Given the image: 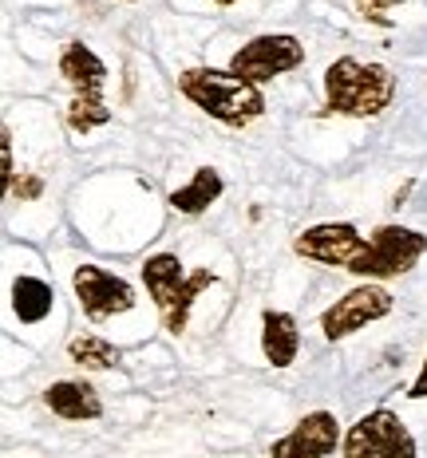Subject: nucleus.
Wrapping results in <instances>:
<instances>
[{
	"label": "nucleus",
	"instance_id": "6ab92c4d",
	"mask_svg": "<svg viewBox=\"0 0 427 458\" xmlns=\"http://www.w3.org/2000/svg\"><path fill=\"white\" fill-rule=\"evenodd\" d=\"M0 158H4V186H16V166H13V131H0Z\"/></svg>",
	"mask_w": 427,
	"mask_h": 458
},
{
	"label": "nucleus",
	"instance_id": "1a4fd4ad",
	"mask_svg": "<svg viewBox=\"0 0 427 458\" xmlns=\"http://www.w3.org/2000/svg\"><path fill=\"white\" fill-rule=\"evenodd\" d=\"M392 293L380 289V284H360V289L345 293L337 304H329L325 317H320V332H325L329 340H345L353 336V332L368 328L372 320H384L388 312H392Z\"/></svg>",
	"mask_w": 427,
	"mask_h": 458
},
{
	"label": "nucleus",
	"instance_id": "dca6fc26",
	"mask_svg": "<svg viewBox=\"0 0 427 458\" xmlns=\"http://www.w3.org/2000/svg\"><path fill=\"white\" fill-rule=\"evenodd\" d=\"M68 356L80 368H88V371H103V368H115L119 364V348H115V344H107L103 336H75L68 344Z\"/></svg>",
	"mask_w": 427,
	"mask_h": 458
},
{
	"label": "nucleus",
	"instance_id": "f3484780",
	"mask_svg": "<svg viewBox=\"0 0 427 458\" xmlns=\"http://www.w3.org/2000/svg\"><path fill=\"white\" fill-rule=\"evenodd\" d=\"M103 123H111V111L103 99H72L68 107V127L75 135H88V131L103 127Z\"/></svg>",
	"mask_w": 427,
	"mask_h": 458
},
{
	"label": "nucleus",
	"instance_id": "ddd939ff",
	"mask_svg": "<svg viewBox=\"0 0 427 458\" xmlns=\"http://www.w3.org/2000/svg\"><path fill=\"white\" fill-rule=\"evenodd\" d=\"M261 352L273 368H289L297 364V352H301V332H297V320L289 312H278V309H265L261 312Z\"/></svg>",
	"mask_w": 427,
	"mask_h": 458
},
{
	"label": "nucleus",
	"instance_id": "f03ea898",
	"mask_svg": "<svg viewBox=\"0 0 427 458\" xmlns=\"http://www.w3.org/2000/svg\"><path fill=\"white\" fill-rule=\"evenodd\" d=\"M325 99L329 111L353 114V119H372V114L392 107L396 80L384 64H360L353 55H340L325 72Z\"/></svg>",
	"mask_w": 427,
	"mask_h": 458
},
{
	"label": "nucleus",
	"instance_id": "9d476101",
	"mask_svg": "<svg viewBox=\"0 0 427 458\" xmlns=\"http://www.w3.org/2000/svg\"><path fill=\"white\" fill-rule=\"evenodd\" d=\"M337 443H345V438H340L337 415L312 411V415L301 419L289 435L269 446V458H329L337 451Z\"/></svg>",
	"mask_w": 427,
	"mask_h": 458
},
{
	"label": "nucleus",
	"instance_id": "423d86ee",
	"mask_svg": "<svg viewBox=\"0 0 427 458\" xmlns=\"http://www.w3.org/2000/svg\"><path fill=\"white\" fill-rule=\"evenodd\" d=\"M305 64V44L297 40V36H258V40H250L245 47H237L234 60H230V72L237 80L245 83H265V80H278V75L293 72Z\"/></svg>",
	"mask_w": 427,
	"mask_h": 458
},
{
	"label": "nucleus",
	"instance_id": "20e7f679",
	"mask_svg": "<svg viewBox=\"0 0 427 458\" xmlns=\"http://www.w3.org/2000/svg\"><path fill=\"white\" fill-rule=\"evenodd\" d=\"M427 253V237L420 229L407 225H380L368 237L364 257L353 265V276L364 281H388V276H404L407 269H415V261Z\"/></svg>",
	"mask_w": 427,
	"mask_h": 458
},
{
	"label": "nucleus",
	"instance_id": "f8f14e48",
	"mask_svg": "<svg viewBox=\"0 0 427 458\" xmlns=\"http://www.w3.org/2000/svg\"><path fill=\"white\" fill-rule=\"evenodd\" d=\"M44 403L52 415L68 419V423H83V419H99L103 403H99V391L83 379H60L44 391Z\"/></svg>",
	"mask_w": 427,
	"mask_h": 458
},
{
	"label": "nucleus",
	"instance_id": "39448f33",
	"mask_svg": "<svg viewBox=\"0 0 427 458\" xmlns=\"http://www.w3.org/2000/svg\"><path fill=\"white\" fill-rule=\"evenodd\" d=\"M345 458H415V438L396 411L376 407L348 427Z\"/></svg>",
	"mask_w": 427,
	"mask_h": 458
},
{
	"label": "nucleus",
	"instance_id": "2eb2a0df",
	"mask_svg": "<svg viewBox=\"0 0 427 458\" xmlns=\"http://www.w3.org/2000/svg\"><path fill=\"white\" fill-rule=\"evenodd\" d=\"M222 174H218L214 166H202L194 170V178L170 194V209H178V214H202V209H210L218 198H222Z\"/></svg>",
	"mask_w": 427,
	"mask_h": 458
},
{
	"label": "nucleus",
	"instance_id": "4be33fe9",
	"mask_svg": "<svg viewBox=\"0 0 427 458\" xmlns=\"http://www.w3.org/2000/svg\"><path fill=\"white\" fill-rule=\"evenodd\" d=\"M214 4H222V8H230V4H237V0H214Z\"/></svg>",
	"mask_w": 427,
	"mask_h": 458
},
{
	"label": "nucleus",
	"instance_id": "6e6552de",
	"mask_svg": "<svg viewBox=\"0 0 427 458\" xmlns=\"http://www.w3.org/2000/svg\"><path fill=\"white\" fill-rule=\"evenodd\" d=\"M364 250H368V237H360V229L348 222L312 225L293 242V253L297 257L317 261V265H332V269H348V273L364 257Z\"/></svg>",
	"mask_w": 427,
	"mask_h": 458
},
{
	"label": "nucleus",
	"instance_id": "4468645a",
	"mask_svg": "<svg viewBox=\"0 0 427 458\" xmlns=\"http://www.w3.org/2000/svg\"><path fill=\"white\" fill-rule=\"evenodd\" d=\"M52 304H56V293L40 276H16L13 281V312L21 317V324L47 320L52 317Z\"/></svg>",
	"mask_w": 427,
	"mask_h": 458
},
{
	"label": "nucleus",
	"instance_id": "aec40b11",
	"mask_svg": "<svg viewBox=\"0 0 427 458\" xmlns=\"http://www.w3.org/2000/svg\"><path fill=\"white\" fill-rule=\"evenodd\" d=\"M40 190H44V182L32 174V178H24V182H16V186H13V194H16V198H24V202H32V198H40Z\"/></svg>",
	"mask_w": 427,
	"mask_h": 458
},
{
	"label": "nucleus",
	"instance_id": "9b49d317",
	"mask_svg": "<svg viewBox=\"0 0 427 458\" xmlns=\"http://www.w3.org/2000/svg\"><path fill=\"white\" fill-rule=\"evenodd\" d=\"M60 75L72 83L75 99H103V88H107V64L91 52L88 44H68L60 55Z\"/></svg>",
	"mask_w": 427,
	"mask_h": 458
},
{
	"label": "nucleus",
	"instance_id": "0eeeda50",
	"mask_svg": "<svg viewBox=\"0 0 427 458\" xmlns=\"http://www.w3.org/2000/svg\"><path fill=\"white\" fill-rule=\"evenodd\" d=\"M72 289L80 297V309L88 320H111L119 312L135 309V284L99 269V265H80L72 273Z\"/></svg>",
	"mask_w": 427,
	"mask_h": 458
},
{
	"label": "nucleus",
	"instance_id": "7ed1b4c3",
	"mask_svg": "<svg viewBox=\"0 0 427 458\" xmlns=\"http://www.w3.org/2000/svg\"><path fill=\"white\" fill-rule=\"evenodd\" d=\"M142 281H147V293L155 301L158 317H163V328L167 332H183L186 320H190V309H194V297L202 289H210L218 276L210 269H198V273H186L183 261L175 253H155L142 261Z\"/></svg>",
	"mask_w": 427,
	"mask_h": 458
},
{
	"label": "nucleus",
	"instance_id": "a211bd4d",
	"mask_svg": "<svg viewBox=\"0 0 427 458\" xmlns=\"http://www.w3.org/2000/svg\"><path fill=\"white\" fill-rule=\"evenodd\" d=\"M388 4H396V0H356L360 16H364V21H372V24H392V21L384 16Z\"/></svg>",
	"mask_w": 427,
	"mask_h": 458
},
{
	"label": "nucleus",
	"instance_id": "412c9836",
	"mask_svg": "<svg viewBox=\"0 0 427 458\" xmlns=\"http://www.w3.org/2000/svg\"><path fill=\"white\" fill-rule=\"evenodd\" d=\"M407 395H412V399H427V356H423V368H420V376H415V384L407 387Z\"/></svg>",
	"mask_w": 427,
	"mask_h": 458
},
{
	"label": "nucleus",
	"instance_id": "f257e3e1",
	"mask_svg": "<svg viewBox=\"0 0 427 458\" xmlns=\"http://www.w3.org/2000/svg\"><path fill=\"white\" fill-rule=\"evenodd\" d=\"M178 91H183L198 111H206L210 119L226 123V127H250L253 119L265 114V95L253 88V83L237 80L234 72L190 68L178 75Z\"/></svg>",
	"mask_w": 427,
	"mask_h": 458
}]
</instances>
